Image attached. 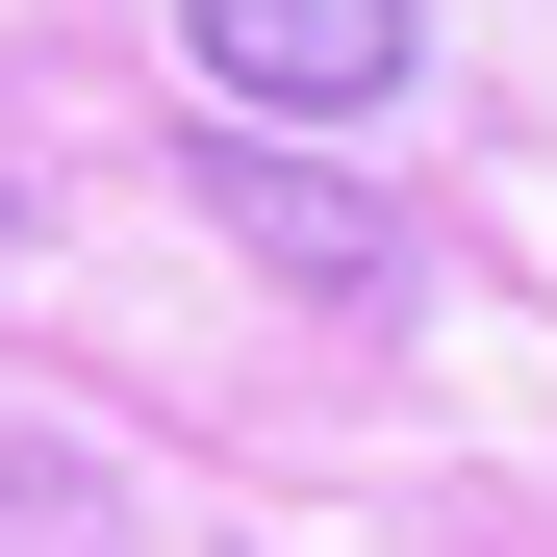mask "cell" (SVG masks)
I'll return each mask as SVG.
<instances>
[{
    "mask_svg": "<svg viewBox=\"0 0 557 557\" xmlns=\"http://www.w3.org/2000/svg\"><path fill=\"white\" fill-rule=\"evenodd\" d=\"M228 203H253V253H305V278H381V203H355V177L305 203V177H278V152H228Z\"/></svg>",
    "mask_w": 557,
    "mask_h": 557,
    "instance_id": "cell-2",
    "label": "cell"
},
{
    "mask_svg": "<svg viewBox=\"0 0 557 557\" xmlns=\"http://www.w3.org/2000/svg\"><path fill=\"white\" fill-rule=\"evenodd\" d=\"M177 51H203V102L253 127H355V102H406V0H177Z\"/></svg>",
    "mask_w": 557,
    "mask_h": 557,
    "instance_id": "cell-1",
    "label": "cell"
}]
</instances>
